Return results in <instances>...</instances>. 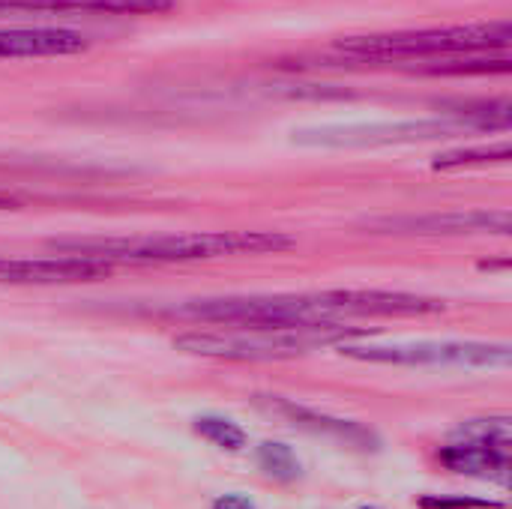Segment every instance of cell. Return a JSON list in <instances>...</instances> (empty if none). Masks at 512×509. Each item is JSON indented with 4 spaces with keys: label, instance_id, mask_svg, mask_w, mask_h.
Here are the masks:
<instances>
[{
    "label": "cell",
    "instance_id": "cell-12",
    "mask_svg": "<svg viewBox=\"0 0 512 509\" xmlns=\"http://www.w3.org/2000/svg\"><path fill=\"white\" fill-rule=\"evenodd\" d=\"M87 36L69 27H0V60L66 57L87 51Z\"/></svg>",
    "mask_w": 512,
    "mask_h": 509
},
{
    "label": "cell",
    "instance_id": "cell-8",
    "mask_svg": "<svg viewBox=\"0 0 512 509\" xmlns=\"http://www.w3.org/2000/svg\"><path fill=\"white\" fill-rule=\"evenodd\" d=\"M111 264L84 255L0 258V285H78L111 276Z\"/></svg>",
    "mask_w": 512,
    "mask_h": 509
},
{
    "label": "cell",
    "instance_id": "cell-10",
    "mask_svg": "<svg viewBox=\"0 0 512 509\" xmlns=\"http://www.w3.org/2000/svg\"><path fill=\"white\" fill-rule=\"evenodd\" d=\"M177 0H0V18L60 15H162Z\"/></svg>",
    "mask_w": 512,
    "mask_h": 509
},
{
    "label": "cell",
    "instance_id": "cell-7",
    "mask_svg": "<svg viewBox=\"0 0 512 509\" xmlns=\"http://www.w3.org/2000/svg\"><path fill=\"white\" fill-rule=\"evenodd\" d=\"M318 303L333 312L339 321L354 315V318H405V315H435L444 312V300L420 297V294H405V291H378V288H336V291H321L315 294Z\"/></svg>",
    "mask_w": 512,
    "mask_h": 509
},
{
    "label": "cell",
    "instance_id": "cell-18",
    "mask_svg": "<svg viewBox=\"0 0 512 509\" xmlns=\"http://www.w3.org/2000/svg\"><path fill=\"white\" fill-rule=\"evenodd\" d=\"M420 509H504L501 501L462 498V495H423Z\"/></svg>",
    "mask_w": 512,
    "mask_h": 509
},
{
    "label": "cell",
    "instance_id": "cell-11",
    "mask_svg": "<svg viewBox=\"0 0 512 509\" xmlns=\"http://www.w3.org/2000/svg\"><path fill=\"white\" fill-rule=\"evenodd\" d=\"M270 414L282 417L285 423H291L294 429H303V432H312V435H324V438H336L342 441L345 447H357V450H378V438L372 429L354 423V420H342V417H330V414H321L315 408H306V405H297V402H288V399H279V396H264L258 399Z\"/></svg>",
    "mask_w": 512,
    "mask_h": 509
},
{
    "label": "cell",
    "instance_id": "cell-19",
    "mask_svg": "<svg viewBox=\"0 0 512 509\" xmlns=\"http://www.w3.org/2000/svg\"><path fill=\"white\" fill-rule=\"evenodd\" d=\"M210 509H258L255 507V501L249 498V495H243V492H228V495H219Z\"/></svg>",
    "mask_w": 512,
    "mask_h": 509
},
{
    "label": "cell",
    "instance_id": "cell-1",
    "mask_svg": "<svg viewBox=\"0 0 512 509\" xmlns=\"http://www.w3.org/2000/svg\"><path fill=\"white\" fill-rule=\"evenodd\" d=\"M297 240L282 231H189V234H147V237H78L57 240L60 255H84L102 264H186L228 255L288 252Z\"/></svg>",
    "mask_w": 512,
    "mask_h": 509
},
{
    "label": "cell",
    "instance_id": "cell-14",
    "mask_svg": "<svg viewBox=\"0 0 512 509\" xmlns=\"http://www.w3.org/2000/svg\"><path fill=\"white\" fill-rule=\"evenodd\" d=\"M450 441L453 444H474V447H495V450H507L510 453V417H477V420H465V423H459L453 429Z\"/></svg>",
    "mask_w": 512,
    "mask_h": 509
},
{
    "label": "cell",
    "instance_id": "cell-9",
    "mask_svg": "<svg viewBox=\"0 0 512 509\" xmlns=\"http://www.w3.org/2000/svg\"><path fill=\"white\" fill-rule=\"evenodd\" d=\"M372 231L378 234H510V213L504 210H450V213H426V216H390L372 219Z\"/></svg>",
    "mask_w": 512,
    "mask_h": 509
},
{
    "label": "cell",
    "instance_id": "cell-5",
    "mask_svg": "<svg viewBox=\"0 0 512 509\" xmlns=\"http://www.w3.org/2000/svg\"><path fill=\"white\" fill-rule=\"evenodd\" d=\"M339 351L360 363L384 366H465V369H504L510 366V345L486 342H396V345H351Z\"/></svg>",
    "mask_w": 512,
    "mask_h": 509
},
{
    "label": "cell",
    "instance_id": "cell-3",
    "mask_svg": "<svg viewBox=\"0 0 512 509\" xmlns=\"http://www.w3.org/2000/svg\"><path fill=\"white\" fill-rule=\"evenodd\" d=\"M174 318L192 324H213L231 330H309L339 324L333 312H327L315 294L309 297H207L189 300L171 309Z\"/></svg>",
    "mask_w": 512,
    "mask_h": 509
},
{
    "label": "cell",
    "instance_id": "cell-21",
    "mask_svg": "<svg viewBox=\"0 0 512 509\" xmlns=\"http://www.w3.org/2000/svg\"><path fill=\"white\" fill-rule=\"evenodd\" d=\"M3 204H6V201H0V207H3Z\"/></svg>",
    "mask_w": 512,
    "mask_h": 509
},
{
    "label": "cell",
    "instance_id": "cell-6",
    "mask_svg": "<svg viewBox=\"0 0 512 509\" xmlns=\"http://www.w3.org/2000/svg\"><path fill=\"white\" fill-rule=\"evenodd\" d=\"M462 120H384V123H324L294 129L291 141L300 147H390L438 141L465 132Z\"/></svg>",
    "mask_w": 512,
    "mask_h": 509
},
{
    "label": "cell",
    "instance_id": "cell-4",
    "mask_svg": "<svg viewBox=\"0 0 512 509\" xmlns=\"http://www.w3.org/2000/svg\"><path fill=\"white\" fill-rule=\"evenodd\" d=\"M348 333L351 330L342 324L309 327V330H210V333L195 330L174 339V348L210 360L267 363V360H291L309 354L312 348L342 342V336Z\"/></svg>",
    "mask_w": 512,
    "mask_h": 509
},
{
    "label": "cell",
    "instance_id": "cell-20",
    "mask_svg": "<svg viewBox=\"0 0 512 509\" xmlns=\"http://www.w3.org/2000/svg\"><path fill=\"white\" fill-rule=\"evenodd\" d=\"M360 509H381V507H360Z\"/></svg>",
    "mask_w": 512,
    "mask_h": 509
},
{
    "label": "cell",
    "instance_id": "cell-15",
    "mask_svg": "<svg viewBox=\"0 0 512 509\" xmlns=\"http://www.w3.org/2000/svg\"><path fill=\"white\" fill-rule=\"evenodd\" d=\"M255 462H258V471L273 483L288 486V483H297L303 477V465H300L297 453L288 444H279V441H264L255 450Z\"/></svg>",
    "mask_w": 512,
    "mask_h": 509
},
{
    "label": "cell",
    "instance_id": "cell-17",
    "mask_svg": "<svg viewBox=\"0 0 512 509\" xmlns=\"http://www.w3.org/2000/svg\"><path fill=\"white\" fill-rule=\"evenodd\" d=\"M512 156L510 144H486V147H465V150H450L435 156L432 168L435 171H450V168H462V165H486V162H507Z\"/></svg>",
    "mask_w": 512,
    "mask_h": 509
},
{
    "label": "cell",
    "instance_id": "cell-16",
    "mask_svg": "<svg viewBox=\"0 0 512 509\" xmlns=\"http://www.w3.org/2000/svg\"><path fill=\"white\" fill-rule=\"evenodd\" d=\"M192 432L198 438H204L207 444L219 447V450H228V453H240L246 444H249V435L228 417H216V414H204V417H195L192 423Z\"/></svg>",
    "mask_w": 512,
    "mask_h": 509
},
{
    "label": "cell",
    "instance_id": "cell-13",
    "mask_svg": "<svg viewBox=\"0 0 512 509\" xmlns=\"http://www.w3.org/2000/svg\"><path fill=\"white\" fill-rule=\"evenodd\" d=\"M438 462L459 474V477H471V480H486V483H498V486H510L512 459L507 450H495V447H474V444H447L438 450Z\"/></svg>",
    "mask_w": 512,
    "mask_h": 509
},
{
    "label": "cell",
    "instance_id": "cell-2",
    "mask_svg": "<svg viewBox=\"0 0 512 509\" xmlns=\"http://www.w3.org/2000/svg\"><path fill=\"white\" fill-rule=\"evenodd\" d=\"M510 39L512 30L507 21H489V24H453V27L348 36L339 39L336 48L354 60L396 63V60H447V57H468L483 51H507Z\"/></svg>",
    "mask_w": 512,
    "mask_h": 509
}]
</instances>
